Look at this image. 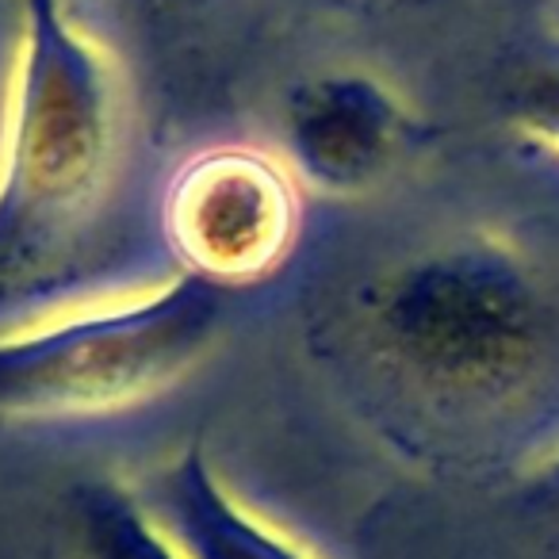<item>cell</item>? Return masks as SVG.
<instances>
[{"mask_svg": "<svg viewBox=\"0 0 559 559\" xmlns=\"http://www.w3.org/2000/svg\"><path fill=\"white\" fill-rule=\"evenodd\" d=\"M119 93L108 58L62 0H24L0 146V299L81 253L111 185Z\"/></svg>", "mask_w": 559, "mask_h": 559, "instance_id": "cell-1", "label": "cell"}, {"mask_svg": "<svg viewBox=\"0 0 559 559\" xmlns=\"http://www.w3.org/2000/svg\"><path fill=\"white\" fill-rule=\"evenodd\" d=\"M223 288L177 272L162 288L0 337V411L93 414L173 383L218 334Z\"/></svg>", "mask_w": 559, "mask_h": 559, "instance_id": "cell-2", "label": "cell"}, {"mask_svg": "<svg viewBox=\"0 0 559 559\" xmlns=\"http://www.w3.org/2000/svg\"><path fill=\"white\" fill-rule=\"evenodd\" d=\"M162 226L188 276L215 288L253 284L296 246L299 195L269 154L215 146L173 173Z\"/></svg>", "mask_w": 559, "mask_h": 559, "instance_id": "cell-3", "label": "cell"}, {"mask_svg": "<svg viewBox=\"0 0 559 559\" xmlns=\"http://www.w3.org/2000/svg\"><path fill=\"white\" fill-rule=\"evenodd\" d=\"M296 169L326 192L372 185L399 142L395 104L365 78L326 73L299 85L284 111Z\"/></svg>", "mask_w": 559, "mask_h": 559, "instance_id": "cell-4", "label": "cell"}, {"mask_svg": "<svg viewBox=\"0 0 559 559\" xmlns=\"http://www.w3.org/2000/svg\"><path fill=\"white\" fill-rule=\"evenodd\" d=\"M211 490H215V498H218V506H223L226 513H230L238 525H246L249 533H257L261 540H269L272 548H280L288 559H330L326 551H319L311 540H307L304 533H296V528H288V525H280L276 518H269V513H261V510H253V506L246 502V498H238V495H230V490L223 487V483L211 475Z\"/></svg>", "mask_w": 559, "mask_h": 559, "instance_id": "cell-5", "label": "cell"}, {"mask_svg": "<svg viewBox=\"0 0 559 559\" xmlns=\"http://www.w3.org/2000/svg\"><path fill=\"white\" fill-rule=\"evenodd\" d=\"M142 525H146V533L154 536L157 544H162V548H165V556H169V559H200V556H195V548H192V544H188L185 536H177V533H173V528L165 525V521L146 518V521H142Z\"/></svg>", "mask_w": 559, "mask_h": 559, "instance_id": "cell-6", "label": "cell"}]
</instances>
